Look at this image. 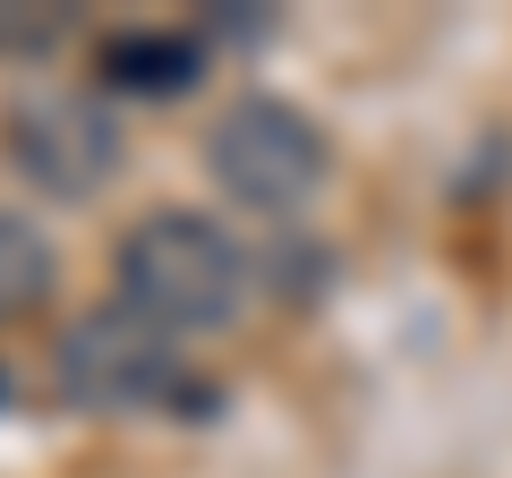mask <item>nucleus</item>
I'll use <instances>...</instances> for the list:
<instances>
[{
  "label": "nucleus",
  "instance_id": "7ed1b4c3",
  "mask_svg": "<svg viewBox=\"0 0 512 478\" xmlns=\"http://www.w3.org/2000/svg\"><path fill=\"white\" fill-rule=\"evenodd\" d=\"M205 171H214V188L231 205L291 222L325 188L333 154H325V129L299 103H282V94H231L205 120Z\"/></svg>",
  "mask_w": 512,
  "mask_h": 478
},
{
  "label": "nucleus",
  "instance_id": "f03ea898",
  "mask_svg": "<svg viewBox=\"0 0 512 478\" xmlns=\"http://www.w3.org/2000/svg\"><path fill=\"white\" fill-rule=\"evenodd\" d=\"M52 385L77 410H94V419H154V410L197 402L188 359L171 350V333L146 325L137 308H120V299L69 316V333L52 342Z\"/></svg>",
  "mask_w": 512,
  "mask_h": 478
},
{
  "label": "nucleus",
  "instance_id": "20e7f679",
  "mask_svg": "<svg viewBox=\"0 0 512 478\" xmlns=\"http://www.w3.org/2000/svg\"><path fill=\"white\" fill-rule=\"evenodd\" d=\"M0 146H9V163L43 197H69V205L103 197L120 180V154H128L111 103H94L86 86H26L18 103L0 111Z\"/></svg>",
  "mask_w": 512,
  "mask_h": 478
},
{
  "label": "nucleus",
  "instance_id": "423d86ee",
  "mask_svg": "<svg viewBox=\"0 0 512 478\" xmlns=\"http://www.w3.org/2000/svg\"><path fill=\"white\" fill-rule=\"evenodd\" d=\"M60 282V257H52V239L35 231L26 214H0V333L26 325V316L52 299Z\"/></svg>",
  "mask_w": 512,
  "mask_h": 478
},
{
  "label": "nucleus",
  "instance_id": "39448f33",
  "mask_svg": "<svg viewBox=\"0 0 512 478\" xmlns=\"http://www.w3.org/2000/svg\"><path fill=\"white\" fill-rule=\"evenodd\" d=\"M94 69H103V86H120V94H146V103H171V94H188V86L205 77V35L137 26V35H111L103 52H94Z\"/></svg>",
  "mask_w": 512,
  "mask_h": 478
},
{
  "label": "nucleus",
  "instance_id": "6e6552de",
  "mask_svg": "<svg viewBox=\"0 0 512 478\" xmlns=\"http://www.w3.org/2000/svg\"><path fill=\"white\" fill-rule=\"evenodd\" d=\"M214 35H274V18H265V9H256V0H231V9H205V43Z\"/></svg>",
  "mask_w": 512,
  "mask_h": 478
},
{
  "label": "nucleus",
  "instance_id": "0eeeda50",
  "mask_svg": "<svg viewBox=\"0 0 512 478\" xmlns=\"http://www.w3.org/2000/svg\"><path fill=\"white\" fill-rule=\"evenodd\" d=\"M69 9L60 0H0V60H43L69 43Z\"/></svg>",
  "mask_w": 512,
  "mask_h": 478
},
{
  "label": "nucleus",
  "instance_id": "f257e3e1",
  "mask_svg": "<svg viewBox=\"0 0 512 478\" xmlns=\"http://www.w3.org/2000/svg\"><path fill=\"white\" fill-rule=\"evenodd\" d=\"M111 282H120V308H137L163 333H222L248 308L256 265L214 214L154 205L111 239Z\"/></svg>",
  "mask_w": 512,
  "mask_h": 478
}]
</instances>
